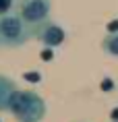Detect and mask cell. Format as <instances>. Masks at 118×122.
<instances>
[{
    "label": "cell",
    "instance_id": "cell-1",
    "mask_svg": "<svg viewBox=\"0 0 118 122\" xmlns=\"http://www.w3.org/2000/svg\"><path fill=\"white\" fill-rule=\"evenodd\" d=\"M8 112H10L19 122H41L46 118L48 108H46L44 97L37 95L35 91L17 89L15 95H13V99H10Z\"/></svg>",
    "mask_w": 118,
    "mask_h": 122
},
{
    "label": "cell",
    "instance_id": "cell-2",
    "mask_svg": "<svg viewBox=\"0 0 118 122\" xmlns=\"http://www.w3.org/2000/svg\"><path fill=\"white\" fill-rule=\"evenodd\" d=\"M33 35V29L21 19L19 15L8 13L0 17V46L6 48H21L29 41Z\"/></svg>",
    "mask_w": 118,
    "mask_h": 122
},
{
    "label": "cell",
    "instance_id": "cell-3",
    "mask_svg": "<svg viewBox=\"0 0 118 122\" xmlns=\"http://www.w3.org/2000/svg\"><path fill=\"white\" fill-rule=\"evenodd\" d=\"M52 0H17V15L33 31L50 19Z\"/></svg>",
    "mask_w": 118,
    "mask_h": 122
},
{
    "label": "cell",
    "instance_id": "cell-4",
    "mask_svg": "<svg viewBox=\"0 0 118 122\" xmlns=\"http://www.w3.org/2000/svg\"><path fill=\"white\" fill-rule=\"evenodd\" d=\"M33 35H35L44 46H48V48H58V46L64 44V39H66L64 29H62L58 23H52V21H46L44 25H39L37 29L33 31Z\"/></svg>",
    "mask_w": 118,
    "mask_h": 122
},
{
    "label": "cell",
    "instance_id": "cell-5",
    "mask_svg": "<svg viewBox=\"0 0 118 122\" xmlns=\"http://www.w3.org/2000/svg\"><path fill=\"white\" fill-rule=\"evenodd\" d=\"M15 91H17L15 81L4 77V75H0V112H8V106H10Z\"/></svg>",
    "mask_w": 118,
    "mask_h": 122
},
{
    "label": "cell",
    "instance_id": "cell-6",
    "mask_svg": "<svg viewBox=\"0 0 118 122\" xmlns=\"http://www.w3.org/2000/svg\"><path fill=\"white\" fill-rule=\"evenodd\" d=\"M102 50L112 58H118V31H112L110 35H106L102 41Z\"/></svg>",
    "mask_w": 118,
    "mask_h": 122
},
{
    "label": "cell",
    "instance_id": "cell-7",
    "mask_svg": "<svg viewBox=\"0 0 118 122\" xmlns=\"http://www.w3.org/2000/svg\"><path fill=\"white\" fill-rule=\"evenodd\" d=\"M15 2L17 0H0V17H4V15H8L10 10H13Z\"/></svg>",
    "mask_w": 118,
    "mask_h": 122
},
{
    "label": "cell",
    "instance_id": "cell-8",
    "mask_svg": "<svg viewBox=\"0 0 118 122\" xmlns=\"http://www.w3.org/2000/svg\"><path fill=\"white\" fill-rule=\"evenodd\" d=\"M114 122H118V120H114Z\"/></svg>",
    "mask_w": 118,
    "mask_h": 122
}]
</instances>
